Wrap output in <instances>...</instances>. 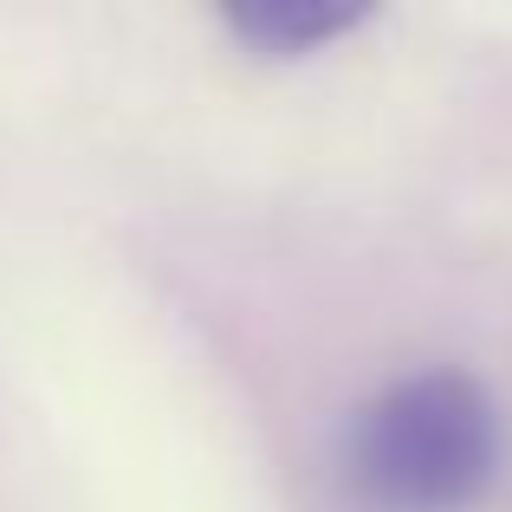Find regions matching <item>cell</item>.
<instances>
[{"label":"cell","mask_w":512,"mask_h":512,"mask_svg":"<svg viewBox=\"0 0 512 512\" xmlns=\"http://www.w3.org/2000/svg\"><path fill=\"white\" fill-rule=\"evenodd\" d=\"M500 467V415L461 370H415L344 428V480L370 512H467Z\"/></svg>","instance_id":"1"},{"label":"cell","mask_w":512,"mask_h":512,"mask_svg":"<svg viewBox=\"0 0 512 512\" xmlns=\"http://www.w3.org/2000/svg\"><path fill=\"white\" fill-rule=\"evenodd\" d=\"M363 13L357 7H318V0H279V7H234L227 13V26H234L240 39H253V46H273V52H312L318 39L344 33V26H357Z\"/></svg>","instance_id":"2"}]
</instances>
